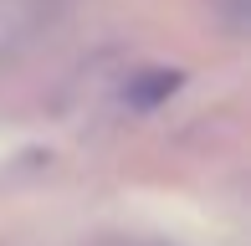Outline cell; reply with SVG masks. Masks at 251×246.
<instances>
[{"instance_id": "6da1fadb", "label": "cell", "mask_w": 251, "mask_h": 246, "mask_svg": "<svg viewBox=\"0 0 251 246\" xmlns=\"http://www.w3.org/2000/svg\"><path fill=\"white\" fill-rule=\"evenodd\" d=\"M179 87V72H164V67H154V72H144L139 82H128V103L133 108H154L159 98H169Z\"/></svg>"}]
</instances>
